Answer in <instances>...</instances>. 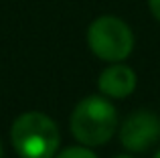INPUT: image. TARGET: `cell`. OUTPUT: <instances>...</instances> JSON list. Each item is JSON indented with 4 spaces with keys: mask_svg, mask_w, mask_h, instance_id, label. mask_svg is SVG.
<instances>
[{
    "mask_svg": "<svg viewBox=\"0 0 160 158\" xmlns=\"http://www.w3.org/2000/svg\"><path fill=\"white\" fill-rule=\"evenodd\" d=\"M10 140L20 158H55L61 142L57 124L41 111L18 116L10 128Z\"/></svg>",
    "mask_w": 160,
    "mask_h": 158,
    "instance_id": "obj_1",
    "label": "cell"
},
{
    "mask_svg": "<svg viewBox=\"0 0 160 158\" xmlns=\"http://www.w3.org/2000/svg\"><path fill=\"white\" fill-rule=\"evenodd\" d=\"M118 128V111L108 99L89 95L71 114V134L83 146H102Z\"/></svg>",
    "mask_w": 160,
    "mask_h": 158,
    "instance_id": "obj_2",
    "label": "cell"
},
{
    "mask_svg": "<svg viewBox=\"0 0 160 158\" xmlns=\"http://www.w3.org/2000/svg\"><path fill=\"white\" fill-rule=\"evenodd\" d=\"M91 53L108 63H120L134 49V32L122 18L112 14L98 16L87 28Z\"/></svg>",
    "mask_w": 160,
    "mask_h": 158,
    "instance_id": "obj_3",
    "label": "cell"
},
{
    "mask_svg": "<svg viewBox=\"0 0 160 158\" xmlns=\"http://www.w3.org/2000/svg\"><path fill=\"white\" fill-rule=\"evenodd\" d=\"M160 140V118L148 110L134 111L120 128V142L130 152H144Z\"/></svg>",
    "mask_w": 160,
    "mask_h": 158,
    "instance_id": "obj_4",
    "label": "cell"
},
{
    "mask_svg": "<svg viewBox=\"0 0 160 158\" xmlns=\"http://www.w3.org/2000/svg\"><path fill=\"white\" fill-rule=\"evenodd\" d=\"M136 81L138 79H136L134 69L128 67V65H122L120 61V63H113L103 69L98 79V85L103 95L122 99V97H128L136 89Z\"/></svg>",
    "mask_w": 160,
    "mask_h": 158,
    "instance_id": "obj_5",
    "label": "cell"
},
{
    "mask_svg": "<svg viewBox=\"0 0 160 158\" xmlns=\"http://www.w3.org/2000/svg\"><path fill=\"white\" fill-rule=\"evenodd\" d=\"M55 158H98L89 148H83V146H71L65 148L63 152L55 154Z\"/></svg>",
    "mask_w": 160,
    "mask_h": 158,
    "instance_id": "obj_6",
    "label": "cell"
},
{
    "mask_svg": "<svg viewBox=\"0 0 160 158\" xmlns=\"http://www.w3.org/2000/svg\"><path fill=\"white\" fill-rule=\"evenodd\" d=\"M148 6H150V12L156 20H160V0H148Z\"/></svg>",
    "mask_w": 160,
    "mask_h": 158,
    "instance_id": "obj_7",
    "label": "cell"
},
{
    "mask_svg": "<svg viewBox=\"0 0 160 158\" xmlns=\"http://www.w3.org/2000/svg\"><path fill=\"white\" fill-rule=\"evenodd\" d=\"M113 158H132V156H126V154H122V156H113Z\"/></svg>",
    "mask_w": 160,
    "mask_h": 158,
    "instance_id": "obj_8",
    "label": "cell"
},
{
    "mask_svg": "<svg viewBox=\"0 0 160 158\" xmlns=\"http://www.w3.org/2000/svg\"><path fill=\"white\" fill-rule=\"evenodd\" d=\"M154 158H160V150H158V152H156V154H154Z\"/></svg>",
    "mask_w": 160,
    "mask_h": 158,
    "instance_id": "obj_9",
    "label": "cell"
},
{
    "mask_svg": "<svg viewBox=\"0 0 160 158\" xmlns=\"http://www.w3.org/2000/svg\"><path fill=\"white\" fill-rule=\"evenodd\" d=\"M0 158H2V144H0Z\"/></svg>",
    "mask_w": 160,
    "mask_h": 158,
    "instance_id": "obj_10",
    "label": "cell"
}]
</instances>
